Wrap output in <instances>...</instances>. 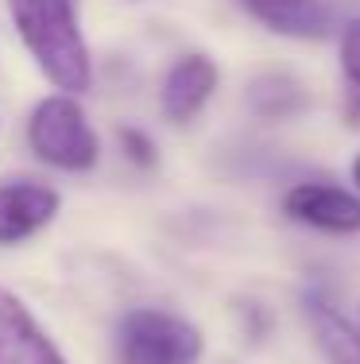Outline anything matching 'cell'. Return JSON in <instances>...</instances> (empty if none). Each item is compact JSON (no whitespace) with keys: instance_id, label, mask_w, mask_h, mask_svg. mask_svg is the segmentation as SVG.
Wrapping results in <instances>:
<instances>
[{"instance_id":"7c38bea8","label":"cell","mask_w":360,"mask_h":364,"mask_svg":"<svg viewBox=\"0 0 360 364\" xmlns=\"http://www.w3.org/2000/svg\"><path fill=\"white\" fill-rule=\"evenodd\" d=\"M116 140H120V151H124V159L136 163L140 171H151V167L159 163V147H156V140H151L143 128L124 124V128H116Z\"/></svg>"},{"instance_id":"3957f363","label":"cell","mask_w":360,"mask_h":364,"mask_svg":"<svg viewBox=\"0 0 360 364\" xmlns=\"http://www.w3.org/2000/svg\"><path fill=\"white\" fill-rule=\"evenodd\" d=\"M205 333L182 314L159 306H136L116 326L120 364H198Z\"/></svg>"},{"instance_id":"8fae6325","label":"cell","mask_w":360,"mask_h":364,"mask_svg":"<svg viewBox=\"0 0 360 364\" xmlns=\"http://www.w3.org/2000/svg\"><path fill=\"white\" fill-rule=\"evenodd\" d=\"M341 82H345V124L360 128V20L341 28Z\"/></svg>"},{"instance_id":"8992f818","label":"cell","mask_w":360,"mask_h":364,"mask_svg":"<svg viewBox=\"0 0 360 364\" xmlns=\"http://www.w3.org/2000/svg\"><path fill=\"white\" fill-rule=\"evenodd\" d=\"M0 364H66L55 337L8 287H0Z\"/></svg>"},{"instance_id":"5b68a950","label":"cell","mask_w":360,"mask_h":364,"mask_svg":"<svg viewBox=\"0 0 360 364\" xmlns=\"http://www.w3.org/2000/svg\"><path fill=\"white\" fill-rule=\"evenodd\" d=\"M62 210V194L47 182H0V248H12L43 232Z\"/></svg>"},{"instance_id":"30bf717a","label":"cell","mask_w":360,"mask_h":364,"mask_svg":"<svg viewBox=\"0 0 360 364\" xmlns=\"http://www.w3.org/2000/svg\"><path fill=\"white\" fill-rule=\"evenodd\" d=\"M306 90L290 74H260L248 85V105L263 120H295L306 112Z\"/></svg>"},{"instance_id":"52a82bcc","label":"cell","mask_w":360,"mask_h":364,"mask_svg":"<svg viewBox=\"0 0 360 364\" xmlns=\"http://www.w3.org/2000/svg\"><path fill=\"white\" fill-rule=\"evenodd\" d=\"M221 70L209 55L194 50V55H182L175 66L163 77V90H159V109L170 124H190L198 112L209 105V97L217 93Z\"/></svg>"},{"instance_id":"9c48e42d","label":"cell","mask_w":360,"mask_h":364,"mask_svg":"<svg viewBox=\"0 0 360 364\" xmlns=\"http://www.w3.org/2000/svg\"><path fill=\"white\" fill-rule=\"evenodd\" d=\"M302 318L310 326V337L318 353L329 364H360V326H353L329 299L322 294H306Z\"/></svg>"},{"instance_id":"4fadbf2b","label":"cell","mask_w":360,"mask_h":364,"mask_svg":"<svg viewBox=\"0 0 360 364\" xmlns=\"http://www.w3.org/2000/svg\"><path fill=\"white\" fill-rule=\"evenodd\" d=\"M353 182H356V190H360V155L353 159Z\"/></svg>"},{"instance_id":"ba28073f","label":"cell","mask_w":360,"mask_h":364,"mask_svg":"<svg viewBox=\"0 0 360 364\" xmlns=\"http://www.w3.org/2000/svg\"><path fill=\"white\" fill-rule=\"evenodd\" d=\"M260 28L287 39H325L333 31V12L325 0H240Z\"/></svg>"},{"instance_id":"7a4b0ae2","label":"cell","mask_w":360,"mask_h":364,"mask_svg":"<svg viewBox=\"0 0 360 364\" xmlns=\"http://www.w3.org/2000/svg\"><path fill=\"white\" fill-rule=\"evenodd\" d=\"M28 147L55 171L85 175L101 159V140L89 124V112L74 93H50L28 117Z\"/></svg>"},{"instance_id":"6da1fadb","label":"cell","mask_w":360,"mask_h":364,"mask_svg":"<svg viewBox=\"0 0 360 364\" xmlns=\"http://www.w3.org/2000/svg\"><path fill=\"white\" fill-rule=\"evenodd\" d=\"M16 36L39 74L58 93H85L93 85V55L78 23V0H8Z\"/></svg>"},{"instance_id":"277c9868","label":"cell","mask_w":360,"mask_h":364,"mask_svg":"<svg viewBox=\"0 0 360 364\" xmlns=\"http://www.w3.org/2000/svg\"><path fill=\"white\" fill-rule=\"evenodd\" d=\"M283 213L306 229L333 232V237L360 232V198L333 182H295L283 194Z\"/></svg>"}]
</instances>
